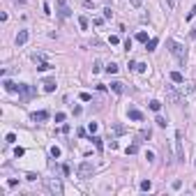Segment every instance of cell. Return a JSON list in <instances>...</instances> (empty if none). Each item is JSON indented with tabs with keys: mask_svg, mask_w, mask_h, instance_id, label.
I'll use <instances>...</instances> for the list:
<instances>
[{
	"mask_svg": "<svg viewBox=\"0 0 196 196\" xmlns=\"http://www.w3.org/2000/svg\"><path fill=\"white\" fill-rule=\"evenodd\" d=\"M166 44H169V51L175 56V60H178V62H180V65H185V62H187V49L180 44V42H175V39H169Z\"/></svg>",
	"mask_w": 196,
	"mask_h": 196,
	"instance_id": "obj_1",
	"label": "cell"
},
{
	"mask_svg": "<svg viewBox=\"0 0 196 196\" xmlns=\"http://www.w3.org/2000/svg\"><path fill=\"white\" fill-rule=\"evenodd\" d=\"M92 173H95V164L92 162H81L79 164V178L88 180V178H92Z\"/></svg>",
	"mask_w": 196,
	"mask_h": 196,
	"instance_id": "obj_2",
	"label": "cell"
},
{
	"mask_svg": "<svg viewBox=\"0 0 196 196\" xmlns=\"http://www.w3.org/2000/svg\"><path fill=\"white\" fill-rule=\"evenodd\" d=\"M30 97H35V88H32V86H28V83H19V99L28 102Z\"/></svg>",
	"mask_w": 196,
	"mask_h": 196,
	"instance_id": "obj_3",
	"label": "cell"
},
{
	"mask_svg": "<svg viewBox=\"0 0 196 196\" xmlns=\"http://www.w3.org/2000/svg\"><path fill=\"white\" fill-rule=\"evenodd\" d=\"M58 2V16H60V19H69V16H72V9L67 7V0H56Z\"/></svg>",
	"mask_w": 196,
	"mask_h": 196,
	"instance_id": "obj_4",
	"label": "cell"
},
{
	"mask_svg": "<svg viewBox=\"0 0 196 196\" xmlns=\"http://www.w3.org/2000/svg\"><path fill=\"white\" fill-rule=\"evenodd\" d=\"M46 187H49V192L53 196H60L62 194V182L60 180H46Z\"/></svg>",
	"mask_w": 196,
	"mask_h": 196,
	"instance_id": "obj_5",
	"label": "cell"
},
{
	"mask_svg": "<svg viewBox=\"0 0 196 196\" xmlns=\"http://www.w3.org/2000/svg\"><path fill=\"white\" fill-rule=\"evenodd\" d=\"M182 136H180V132L175 134V152H178V162H185V150H182Z\"/></svg>",
	"mask_w": 196,
	"mask_h": 196,
	"instance_id": "obj_6",
	"label": "cell"
},
{
	"mask_svg": "<svg viewBox=\"0 0 196 196\" xmlns=\"http://www.w3.org/2000/svg\"><path fill=\"white\" fill-rule=\"evenodd\" d=\"M166 95H169V99H171L173 104H180V95L173 90V86H166Z\"/></svg>",
	"mask_w": 196,
	"mask_h": 196,
	"instance_id": "obj_7",
	"label": "cell"
},
{
	"mask_svg": "<svg viewBox=\"0 0 196 196\" xmlns=\"http://www.w3.org/2000/svg\"><path fill=\"white\" fill-rule=\"evenodd\" d=\"M111 90H113L115 95H122L125 90H127V88H125V83H122V81H111Z\"/></svg>",
	"mask_w": 196,
	"mask_h": 196,
	"instance_id": "obj_8",
	"label": "cell"
},
{
	"mask_svg": "<svg viewBox=\"0 0 196 196\" xmlns=\"http://www.w3.org/2000/svg\"><path fill=\"white\" fill-rule=\"evenodd\" d=\"M28 37H30V32H28V30H19V35H16V46H23L28 42Z\"/></svg>",
	"mask_w": 196,
	"mask_h": 196,
	"instance_id": "obj_9",
	"label": "cell"
},
{
	"mask_svg": "<svg viewBox=\"0 0 196 196\" xmlns=\"http://www.w3.org/2000/svg\"><path fill=\"white\" fill-rule=\"evenodd\" d=\"M46 118H49V111H37V113H32V122H44Z\"/></svg>",
	"mask_w": 196,
	"mask_h": 196,
	"instance_id": "obj_10",
	"label": "cell"
},
{
	"mask_svg": "<svg viewBox=\"0 0 196 196\" xmlns=\"http://www.w3.org/2000/svg\"><path fill=\"white\" fill-rule=\"evenodd\" d=\"M56 90V79H44V92H53Z\"/></svg>",
	"mask_w": 196,
	"mask_h": 196,
	"instance_id": "obj_11",
	"label": "cell"
},
{
	"mask_svg": "<svg viewBox=\"0 0 196 196\" xmlns=\"http://www.w3.org/2000/svg\"><path fill=\"white\" fill-rule=\"evenodd\" d=\"M129 120H136V122L143 120V113H141L139 109H129Z\"/></svg>",
	"mask_w": 196,
	"mask_h": 196,
	"instance_id": "obj_12",
	"label": "cell"
},
{
	"mask_svg": "<svg viewBox=\"0 0 196 196\" xmlns=\"http://www.w3.org/2000/svg\"><path fill=\"white\" fill-rule=\"evenodd\" d=\"M169 76H171V81H173V83H185V76H182L180 72H171Z\"/></svg>",
	"mask_w": 196,
	"mask_h": 196,
	"instance_id": "obj_13",
	"label": "cell"
},
{
	"mask_svg": "<svg viewBox=\"0 0 196 196\" xmlns=\"http://www.w3.org/2000/svg\"><path fill=\"white\" fill-rule=\"evenodd\" d=\"M2 86H5V90H7V92H19V86H16V83H12V81H5Z\"/></svg>",
	"mask_w": 196,
	"mask_h": 196,
	"instance_id": "obj_14",
	"label": "cell"
},
{
	"mask_svg": "<svg viewBox=\"0 0 196 196\" xmlns=\"http://www.w3.org/2000/svg\"><path fill=\"white\" fill-rule=\"evenodd\" d=\"M157 44H159V39H157V37H152V39H148V42H145V49H148V51H155V49H157Z\"/></svg>",
	"mask_w": 196,
	"mask_h": 196,
	"instance_id": "obj_15",
	"label": "cell"
},
{
	"mask_svg": "<svg viewBox=\"0 0 196 196\" xmlns=\"http://www.w3.org/2000/svg\"><path fill=\"white\" fill-rule=\"evenodd\" d=\"M49 155H51L53 159H58V157H60V148H58V145H51V148H49Z\"/></svg>",
	"mask_w": 196,
	"mask_h": 196,
	"instance_id": "obj_16",
	"label": "cell"
},
{
	"mask_svg": "<svg viewBox=\"0 0 196 196\" xmlns=\"http://www.w3.org/2000/svg\"><path fill=\"white\" fill-rule=\"evenodd\" d=\"M127 155H136V152H139V143H132V145H127Z\"/></svg>",
	"mask_w": 196,
	"mask_h": 196,
	"instance_id": "obj_17",
	"label": "cell"
},
{
	"mask_svg": "<svg viewBox=\"0 0 196 196\" xmlns=\"http://www.w3.org/2000/svg\"><path fill=\"white\" fill-rule=\"evenodd\" d=\"M79 26L83 28V30H86V28L90 26V21H88V16H79Z\"/></svg>",
	"mask_w": 196,
	"mask_h": 196,
	"instance_id": "obj_18",
	"label": "cell"
},
{
	"mask_svg": "<svg viewBox=\"0 0 196 196\" xmlns=\"http://www.w3.org/2000/svg\"><path fill=\"white\" fill-rule=\"evenodd\" d=\"M150 189H152V182H150V180H143V182H141V192H150Z\"/></svg>",
	"mask_w": 196,
	"mask_h": 196,
	"instance_id": "obj_19",
	"label": "cell"
},
{
	"mask_svg": "<svg viewBox=\"0 0 196 196\" xmlns=\"http://www.w3.org/2000/svg\"><path fill=\"white\" fill-rule=\"evenodd\" d=\"M106 72H109V74H115V72H118V65H115V62H109V65H106Z\"/></svg>",
	"mask_w": 196,
	"mask_h": 196,
	"instance_id": "obj_20",
	"label": "cell"
},
{
	"mask_svg": "<svg viewBox=\"0 0 196 196\" xmlns=\"http://www.w3.org/2000/svg\"><path fill=\"white\" fill-rule=\"evenodd\" d=\"M37 69H39V72H49V69H53V65H49V62H42Z\"/></svg>",
	"mask_w": 196,
	"mask_h": 196,
	"instance_id": "obj_21",
	"label": "cell"
},
{
	"mask_svg": "<svg viewBox=\"0 0 196 196\" xmlns=\"http://www.w3.org/2000/svg\"><path fill=\"white\" fill-rule=\"evenodd\" d=\"M81 5H83L86 9H92V7H95V0H81Z\"/></svg>",
	"mask_w": 196,
	"mask_h": 196,
	"instance_id": "obj_22",
	"label": "cell"
},
{
	"mask_svg": "<svg viewBox=\"0 0 196 196\" xmlns=\"http://www.w3.org/2000/svg\"><path fill=\"white\" fill-rule=\"evenodd\" d=\"M150 109H152V111H159V109H162V102H157V99H152V102H150Z\"/></svg>",
	"mask_w": 196,
	"mask_h": 196,
	"instance_id": "obj_23",
	"label": "cell"
},
{
	"mask_svg": "<svg viewBox=\"0 0 196 196\" xmlns=\"http://www.w3.org/2000/svg\"><path fill=\"white\" fill-rule=\"evenodd\" d=\"M136 39H139V42H148V32H145V30H141L139 35H136Z\"/></svg>",
	"mask_w": 196,
	"mask_h": 196,
	"instance_id": "obj_24",
	"label": "cell"
},
{
	"mask_svg": "<svg viewBox=\"0 0 196 196\" xmlns=\"http://www.w3.org/2000/svg\"><path fill=\"white\" fill-rule=\"evenodd\" d=\"M150 129H141V134H139V139H150Z\"/></svg>",
	"mask_w": 196,
	"mask_h": 196,
	"instance_id": "obj_25",
	"label": "cell"
},
{
	"mask_svg": "<svg viewBox=\"0 0 196 196\" xmlns=\"http://www.w3.org/2000/svg\"><path fill=\"white\" fill-rule=\"evenodd\" d=\"M32 60L42 65V62H44V56H42V53H32Z\"/></svg>",
	"mask_w": 196,
	"mask_h": 196,
	"instance_id": "obj_26",
	"label": "cell"
},
{
	"mask_svg": "<svg viewBox=\"0 0 196 196\" xmlns=\"http://www.w3.org/2000/svg\"><path fill=\"white\" fill-rule=\"evenodd\" d=\"M157 127H166V118H162V115H157Z\"/></svg>",
	"mask_w": 196,
	"mask_h": 196,
	"instance_id": "obj_27",
	"label": "cell"
},
{
	"mask_svg": "<svg viewBox=\"0 0 196 196\" xmlns=\"http://www.w3.org/2000/svg\"><path fill=\"white\" fill-rule=\"evenodd\" d=\"M136 72H145V69H148V65H143V62H136Z\"/></svg>",
	"mask_w": 196,
	"mask_h": 196,
	"instance_id": "obj_28",
	"label": "cell"
},
{
	"mask_svg": "<svg viewBox=\"0 0 196 196\" xmlns=\"http://www.w3.org/2000/svg\"><path fill=\"white\" fill-rule=\"evenodd\" d=\"M90 141H92V143L97 145V148H102V139H99V136H95V134H92V139H90Z\"/></svg>",
	"mask_w": 196,
	"mask_h": 196,
	"instance_id": "obj_29",
	"label": "cell"
},
{
	"mask_svg": "<svg viewBox=\"0 0 196 196\" xmlns=\"http://www.w3.org/2000/svg\"><path fill=\"white\" fill-rule=\"evenodd\" d=\"M88 132H90V134L97 132V122H90V125H88Z\"/></svg>",
	"mask_w": 196,
	"mask_h": 196,
	"instance_id": "obj_30",
	"label": "cell"
},
{
	"mask_svg": "<svg viewBox=\"0 0 196 196\" xmlns=\"http://www.w3.org/2000/svg\"><path fill=\"white\" fill-rule=\"evenodd\" d=\"M113 16V12H111V7H104V19H111Z\"/></svg>",
	"mask_w": 196,
	"mask_h": 196,
	"instance_id": "obj_31",
	"label": "cell"
},
{
	"mask_svg": "<svg viewBox=\"0 0 196 196\" xmlns=\"http://www.w3.org/2000/svg\"><path fill=\"white\" fill-rule=\"evenodd\" d=\"M37 178H39L37 173H28V175H26V180H30V182H35V180H37Z\"/></svg>",
	"mask_w": 196,
	"mask_h": 196,
	"instance_id": "obj_32",
	"label": "cell"
},
{
	"mask_svg": "<svg viewBox=\"0 0 196 196\" xmlns=\"http://www.w3.org/2000/svg\"><path fill=\"white\" fill-rule=\"evenodd\" d=\"M81 102H90V92H81Z\"/></svg>",
	"mask_w": 196,
	"mask_h": 196,
	"instance_id": "obj_33",
	"label": "cell"
},
{
	"mask_svg": "<svg viewBox=\"0 0 196 196\" xmlns=\"http://www.w3.org/2000/svg\"><path fill=\"white\" fill-rule=\"evenodd\" d=\"M145 159H148V162H155V152L148 150V152H145Z\"/></svg>",
	"mask_w": 196,
	"mask_h": 196,
	"instance_id": "obj_34",
	"label": "cell"
},
{
	"mask_svg": "<svg viewBox=\"0 0 196 196\" xmlns=\"http://www.w3.org/2000/svg\"><path fill=\"white\" fill-rule=\"evenodd\" d=\"M164 5H166L169 9H173V7H175V0H164Z\"/></svg>",
	"mask_w": 196,
	"mask_h": 196,
	"instance_id": "obj_35",
	"label": "cell"
},
{
	"mask_svg": "<svg viewBox=\"0 0 196 196\" xmlns=\"http://www.w3.org/2000/svg\"><path fill=\"white\" fill-rule=\"evenodd\" d=\"M42 9H44V14H51V5H49V2L42 5Z\"/></svg>",
	"mask_w": 196,
	"mask_h": 196,
	"instance_id": "obj_36",
	"label": "cell"
},
{
	"mask_svg": "<svg viewBox=\"0 0 196 196\" xmlns=\"http://www.w3.org/2000/svg\"><path fill=\"white\" fill-rule=\"evenodd\" d=\"M14 155H16V157H23V155H26V150H23V148H16Z\"/></svg>",
	"mask_w": 196,
	"mask_h": 196,
	"instance_id": "obj_37",
	"label": "cell"
},
{
	"mask_svg": "<svg viewBox=\"0 0 196 196\" xmlns=\"http://www.w3.org/2000/svg\"><path fill=\"white\" fill-rule=\"evenodd\" d=\"M7 185H9V187H16V185H19V180H16V178H9Z\"/></svg>",
	"mask_w": 196,
	"mask_h": 196,
	"instance_id": "obj_38",
	"label": "cell"
},
{
	"mask_svg": "<svg viewBox=\"0 0 196 196\" xmlns=\"http://www.w3.org/2000/svg\"><path fill=\"white\" fill-rule=\"evenodd\" d=\"M5 141H7V143H14V141H16V134H7V139H5Z\"/></svg>",
	"mask_w": 196,
	"mask_h": 196,
	"instance_id": "obj_39",
	"label": "cell"
},
{
	"mask_svg": "<svg viewBox=\"0 0 196 196\" xmlns=\"http://www.w3.org/2000/svg\"><path fill=\"white\" fill-rule=\"evenodd\" d=\"M194 16H196V5L192 7V12H189V14H187V21H189V19H194Z\"/></svg>",
	"mask_w": 196,
	"mask_h": 196,
	"instance_id": "obj_40",
	"label": "cell"
},
{
	"mask_svg": "<svg viewBox=\"0 0 196 196\" xmlns=\"http://www.w3.org/2000/svg\"><path fill=\"white\" fill-rule=\"evenodd\" d=\"M141 2H143V0H129V5H132V7H141Z\"/></svg>",
	"mask_w": 196,
	"mask_h": 196,
	"instance_id": "obj_41",
	"label": "cell"
},
{
	"mask_svg": "<svg viewBox=\"0 0 196 196\" xmlns=\"http://www.w3.org/2000/svg\"><path fill=\"white\" fill-rule=\"evenodd\" d=\"M56 122H65V113H56Z\"/></svg>",
	"mask_w": 196,
	"mask_h": 196,
	"instance_id": "obj_42",
	"label": "cell"
},
{
	"mask_svg": "<svg viewBox=\"0 0 196 196\" xmlns=\"http://www.w3.org/2000/svg\"><path fill=\"white\" fill-rule=\"evenodd\" d=\"M109 42H111V44H118V42H120V37H118V35H111Z\"/></svg>",
	"mask_w": 196,
	"mask_h": 196,
	"instance_id": "obj_43",
	"label": "cell"
},
{
	"mask_svg": "<svg viewBox=\"0 0 196 196\" xmlns=\"http://www.w3.org/2000/svg\"><path fill=\"white\" fill-rule=\"evenodd\" d=\"M192 37L196 39V28H192Z\"/></svg>",
	"mask_w": 196,
	"mask_h": 196,
	"instance_id": "obj_44",
	"label": "cell"
},
{
	"mask_svg": "<svg viewBox=\"0 0 196 196\" xmlns=\"http://www.w3.org/2000/svg\"><path fill=\"white\" fill-rule=\"evenodd\" d=\"M194 164H196V162H194Z\"/></svg>",
	"mask_w": 196,
	"mask_h": 196,
	"instance_id": "obj_45",
	"label": "cell"
}]
</instances>
